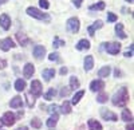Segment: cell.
<instances>
[{
    "label": "cell",
    "instance_id": "cell-1",
    "mask_svg": "<svg viewBox=\"0 0 134 130\" xmlns=\"http://www.w3.org/2000/svg\"><path fill=\"white\" fill-rule=\"evenodd\" d=\"M127 102H129V91L126 87H121L118 90V93H115V95H114L113 103L119 107H125Z\"/></svg>",
    "mask_w": 134,
    "mask_h": 130
},
{
    "label": "cell",
    "instance_id": "cell-2",
    "mask_svg": "<svg viewBox=\"0 0 134 130\" xmlns=\"http://www.w3.org/2000/svg\"><path fill=\"white\" fill-rule=\"evenodd\" d=\"M27 14H28L30 16H32V18H35V19H39V20H46V21L50 20V16H48V15L43 14L42 11H39V9L35 8V7H28V8H27Z\"/></svg>",
    "mask_w": 134,
    "mask_h": 130
},
{
    "label": "cell",
    "instance_id": "cell-3",
    "mask_svg": "<svg viewBox=\"0 0 134 130\" xmlns=\"http://www.w3.org/2000/svg\"><path fill=\"white\" fill-rule=\"evenodd\" d=\"M67 30H69L71 34H76L79 31V19L78 18H70L67 20Z\"/></svg>",
    "mask_w": 134,
    "mask_h": 130
},
{
    "label": "cell",
    "instance_id": "cell-4",
    "mask_svg": "<svg viewBox=\"0 0 134 130\" xmlns=\"http://www.w3.org/2000/svg\"><path fill=\"white\" fill-rule=\"evenodd\" d=\"M2 123H4V125H7V126H12L14 123H15V121H16V118H15V115L11 113V111H7V113H4V115H3V118H2Z\"/></svg>",
    "mask_w": 134,
    "mask_h": 130
},
{
    "label": "cell",
    "instance_id": "cell-5",
    "mask_svg": "<svg viewBox=\"0 0 134 130\" xmlns=\"http://www.w3.org/2000/svg\"><path fill=\"white\" fill-rule=\"evenodd\" d=\"M121 50V44L119 43H106V51L110 55H117Z\"/></svg>",
    "mask_w": 134,
    "mask_h": 130
},
{
    "label": "cell",
    "instance_id": "cell-6",
    "mask_svg": "<svg viewBox=\"0 0 134 130\" xmlns=\"http://www.w3.org/2000/svg\"><path fill=\"white\" fill-rule=\"evenodd\" d=\"M16 44L12 42L11 38H5V39H3L2 42H0V50H3V51H8L11 48H14Z\"/></svg>",
    "mask_w": 134,
    "mask_h": 130
},
{
    "label": "cell",
    "instance_id": "cell-7",
    "mask_svg": "<svg viewBox=\"0 0 134 130\" xmlns=\"http://www.w3.org/2000/svg\"><path fill=\"white\" fill-rule=\"evenodd\" d=\"M100 115L103 117V120H106V121H118V117L113 113V111H110V110H107V109H100Z\"/></svg>",
    "mask_w": 134,
    "mask_h": 130
},
{
    "label": "cell",
    "instance_id": "cell-8",
    "mask_svg": "<svg viewBox=\"0 0 134 130\" xmlns=\"http://www.w3.org/2000/svg\"><path fill=\"white\" fill-rule=\"evenodd\" d=\"M31 93L35 97H40L42 95V83L39 81H32V83H31Z\"/></svg>",
    "mask_w": 134,
    "mask_h": 130
},
{
    "label": "cell",
    "instance_id": "cell-9",
    "mask_svg": "<svg viewBox=\"0 0 134 130\" xmlns=\"http://www.w3.org/2000/svg\"><path fill=\"white\" fill-rule=\"evenodd\" d=\"M44 55H46V48H44L43 46L36 44L35 47H34V56H35L38 60L43 59V58H44Z\"/></svg>",
    "mask_w": 134,
    "mask_h": 130
},
{
    "label": "cell",
    "instance_id": "cell-10",
    "mask_svg": "<svg viewBox=\"0 0 134 130\" xmlns=\"http://www.w3.org/2000/svg\"><path fill=\"white\" fill-rule=\"evenodd\" d=\"M0 26H2L4 30H9L11 27V19L7 14H3L2 16H0Z\"/></svg>",
    "mask_w": 134,
    "mask_h": 130
},
{
    "label": "cell",
    "instance_id": "cell-11",
    "mask_svg": "<svg viewBox=\"0 0 134 130\" xmlns=\"http://www.w3.org/2000/svg\"><path fill=\"white\" fill-rule=\"evenodd\" d=\"M34 72H35V67H34V64L27 63L26 66H24V69H23V75H24L26 78H31Z\"/></svg>",
    "mask_w": 134,
    "mask_h": 130
},
{
    "label": "cell",
    "instance_id": "cell-12",
    "mask_svg": "<svg viewBox=\"0 0 134 130\" xmlns=\"http://www.w3.org/2000/svg\"><path fill=\"white\" fill-rule=\"evenodd\" d=\"M105 87V82L103 81H93L90 84V89L91 91H99Z\"/></svg>",
    "mask_w": 134,
    "mask_h": 130
},
{
    "label": "cell",
    "instance_id": "cell-13",
    "mask_svg": "<svg viewBox=\"0 0 134 130\" xmlns=\"http://www.w3.org/2000/svg\"><path fill=\"white\" fill-rule=\"evenodd\" d=\"M16 39H18V42L20 43L21 46H27L30 43V39L27 38L26 34H23V32H18V34H16Z\"/></svg>",
    "mask_w": 134,
    "mask_h": 130
},
{
    "label": "cell",
    "instance_id": "cell-14",
    "mask_svg": "<svg viewBox=\"0 0 134 130\" xmlns=\"http://www.w3.org/2000/svg\"><path fill=\"white\" fill-rule=\"evenodd\" d=\"M93 67H94V58L91 55H88L85 58V70L90 71V70H93Z\"/></svg>",
    "mask_w": 134,
    "mask_h": 130
},
{
    "label": "cell",
    "instance_id": "cell-15",
    "mask_svg": "<svg viewBox=\"0 0 134 130\" xmlns=\"http://www.w3.org/2000/svg\"><path fill=\"white\" fill-rule=\"evenodd\" d=\"M102 26H103V23H102V21H100V20H97V21H95V23H94L93 26H90V27H88V28H87V31H88V34H90V36H94V35H95V34H94V32H95V30L100 28Z\"/></svg>",
    "mask_w": 134,
    "mask_h": 130
},
{
    "label": "cell",
    "instance_id": "cell-16",
    "mask_svg": "<svg viewBox=\"0 0 134 130\" xmlns=\"http://www.w3.org/2000/svg\"><path fill=\"white\" fill-rule=\"evenodd\" d=\"M9 105H11V107H12V109H18V107H21V105H23V101H21L20 97H14V98L11 99Z\"/></svg>",
    "mask_w": 134,
    "mask_h": 130
},
{
    "label": "cell",
    "instance_id": "cell-17",
    "mask_svg": "<svg viewBox=\"0 0 134 130\" xmlns=\"http://www.w3.org/2000/svg\"><path fill=\"white\" fill-rule=\"evenodd\" d=\"M115 32H117V36H119L121 39H126L127 35L125 34V31H124V26H122V23H118L115 26Z\"/></svg>",
    "mask_w": 134,
    "mask_h": 130
},
{
    "label": "cell",
    "instance_id": "cell-18",
    "mask_svg": "<svg viewBox=\"0 0 134 130\" xmlns=\"http://www.w3.org/2000/svg\"><path fill=\"white\" fill-rule=\"evenodd\" d=\"M90 48V42L86 39H81L76 44V50H88Z\"/></svg>",
    "mask_w": 134,
    "mask_h": 130
},
{
    "label": "cell",
    "instance_id": "cell-19",
    "mask_svg": "<svg viewBox=\"0 0 134 130\" xmlns=\"http://www.w3.org/2000/svg\"><path fill=\"white\" fill-rule=\"evenodd\" d=\"M42 75H43V78L46 79V81H50L54 75H55V70H54V69H46V70H43Z\"/></svg>",
    "mask_w": 134,
    "mask_h": 130
},
{
    "label": "cell",
    "instance_id": "cell-20",
    "mask_svg": "<svg viewBox=\"0 0 134 130\" xmlns=\"http://www.w3.org/2000/svg\"><path fill=\"white\" fill-rule=\"evenodd\" d=\"M88 129L90 130H102V125L95 120H90L88 121Z\"/></svg>",
    "mask_w": 134,
    "mask_h": 130
},
{
    "label": "cell",
    "instance_id": "cell-21",
    "mask_svg": "<svg viewBox=\"0 0 134 130\" xmlns=\"http://www.w3.org/2000/svg\"><path fill=\"white\" fill-rule=\"evenodd\" d=\"M131 120H133V115H131V113L129 111V109H124V111H122V121L131 122Z\"/></svg>",
    "mask_w": 134,
    "mask_h": 130
},
{
    "label": "cell",
    "instance_id": "cell-22",
    "mask_svg": "<svg viewBox=\"0 0 134 130\" xmlns=\"http://www.w3.org/2000/svg\"><path fill=\"white\" fill-rule=\"evenodd\" d=\"M110 71H111L110 66H105V67H102L98 71V75H99V77H102V78H106V77L110 75Z\"/></svg>",
    "mask_w": 134,
    "mask_h": 130
},
{
    "label": "cell",
    "instance_id": "cell-23",
    "mask_svg": "<svg viewBox=\"0 0 134 130\" xmlns=\"http://www.w3.org/2000/svg\"><path fill=\"white\" fill-rule=\"evenodd\" d=\"M60 111H62L63 114H69V113H71V105H70V102L64 101V102L62 103V106H60Z\"/></svg>",
    "mask_w": 134,
    "mask_h": 130
},
{
    "label": "cell",
    "instance_id": "cell-24",
    "mask_svg": "<svg viewBox=\"0 0 134 130\" xmlns=\"http://www.w3.org/2000/svg\"><path fill=\"white\" fill-rule=\"evenodd\" d=\"M57 122H58V114H52L48 118V121H47V126L48 127H54L55 125H57Z\"/></svg>",
    "mask_w": 134,
    "mask_h": 130
},
{
    "label": "cell",
    "instance_id": "cell-25",
    "mask_svg": "<svg viewBox=\"0 0 134 130\" xmlns=\"http://www.w3.org/2000/svg\"><path fill=\"white\" fill-rule=\"evenodd\" d=\"M15 89H16L18 91H23V90L26 89V82H24L23 79H18V81L15 82Z\"/></svg>",
    "mask_w": 134,
    "mask_h": 130
},
{
    "label": "cell",
    "instance_id": "cell-26",
    "mask_svg": "<svg viewBox=\"0 0 134 130\" xmlns=\"http://www.w3.org/2000/svg\"><path fill=\"white\" fill-rule=\"evenodd\" d=\"M105 7H106L105 2H99V3H97L94 5H90V9L91 11H102V9H105Z\"/></svg>",
    "mask_w": 134,
    "mask_h": 130
},
{
    "label": "cell",
    "instance_id": "cell-27",
    "mask_svg": "<svg viewBox=\"0 0 134 130\" xmlns=\"http://www.w3.org/2000/svg\"><path fill=\"white\" fill-rule=\"evenodd\" d=\"M55 94H57V90H55V89H50L46 94H44V99H46V101H51L55 97Z\"/></svg>",
    "mask_w": 134,
    "mask_h": 130
},
{
    "label": "cell",
    "instance_id": "cell-28",
    "mask_svg": "<svg viewBox=\"0 0 134 130\" xmlns=\"http://www.w3.org/2000/svg\"><path fill=\"white\" fill-rule=\"evenodd\" d=\"M83 94H85V91H83V90H81V91H78V93H76V94L74 95V98H72V101H71V102H72L74 105H76L78 102L81 101V98H82V97H83Z\"/></svg>",
    "mask_w": 134,
    "mask_h": 130
},
{
    "label": "cell",
    "instance_id": "cell-29",
    "mask_svg": "<svg viewBox=\"0 0 134 130\" xmlns=\"http://www.w3.org/2000/svg\"><path fill=\"white\" fill-rule=\"evenodd\" d=\"M76 87H79V81H78L75 77H71L70 78V89H76Z\"/></svg>",
    "mask_w": 134,
    "mask_h": 130
},
{
    "label": "cell",
    "instance_id": "cell-30",
    "mask_svg": "<svg viewBox=\"0 0 134 130\" xmlns=\"http://www.w3.org/2000/svg\"><path fill=\"white\" fill-rule=\"evenodd\" d=\"M97 101H98L99 103H105V102H107V94L100 93V94L97 97Z\"/></svg>",
    "mask_w": 134,
    "mask_h": 130
},
{
    "label": "cell",
    "instance_id": "cell-31",
    "mask_svg": "<svg viewBox=\"0 0 134 130\" xmlns=\"http://www.w3.org/2000/svg\"><path fill=\"white\" fill-rule=\"evenodd\" d=\"M31 125L32 127H35V129H40L42 127V122L39 118H34V120H31Z\"/></svg>",
    "mask_w": 134,
    "mask_h": 130
},
{
    "label": "cell",
    "instance_id": "cell-32",
    "mask_svg": "<svg viewBox=\"0 0 134 130\" xmlns=\"http://www.w3.org/2000/svg\"><path fill=\"white\" fill-rule=\"evenodd\" d=\"M63 44H64V42L60 40L58 36H55V38H54V44H52V46H54L55 48H58V47H60V46H63Z\"/></svg>",
    "mask_w": 134,
    "mask_h": 130
},
{
    "label": "cell",
    "instance_id": "cell-33",
    "mask_svg": "<svg viewBox=\"0 0 134 130\" xmlns=\"http://www.w3.org/2000/svg\"><path fill=\"white\" fill-rule=\"evenodd\" d=\"M70 93H71V89H70V87H63V89L60 90V93H59V94H60L62 98H64V97H67Z\"/></svg>",
    "mask_w": 134,
    "mask_h": 130
},
{
    "label": "cell",
    "instance_id": "cell-34",
    "mask_svg": "<svg viewBox=\"0 0 134 130\" xmlns=\"http://www.w3.org/2000/svg\"><path fill=\"white\" fill-rule=\"evenodd\" d=\"M117 20V16L113 14V12H107V21H110V23H113V21Z\"/></svg>",
    "mask_w": 134,
    "mask_h": 130
},
{
    "label": "cell",
    "instance_id": "cell-35",
    "mask_svg": "<svg viewBox=\"0 0 134 130\" xmlns=\"http://www.w3.org/2000/svg\"><path fill=\"white\" fill-rule=\"evenodd\" d=\"M39 4H40V7L44 8V9H47V8L50 7V4H48L47 0H39Z\"/></svg>",
    "mask_w": 134,
    "mask_h": 130
},
{
    "label": "cell",
    "instance_id": "cell-36",
    "mask_svg": "<svg viewBox=\"0 0 134 130\" xmlns=\"http://www.w3.org/2000/svg\"><path fill=\"white\" fill-rule=\"evenodd\" d=\"M48 59H50V60H58L59 56H58V54H57V52H51L50 55H48Z\"/></svg>",
    "mask_w": 134,
    "mask_h": 130
},
{
    "label": "cell",
    "instance_id": "cell-37",
    "mask_svg": "<svg viewBox=\"0 0 134 130\" xmlns=\"http://www.w3.org/2000/svg\"><path fill=\"white\" fill-rule=\"evenodd\" d=\"M26 98H27V105H28L30 107H32L34 103H35V99H34V98H30V95H26Z\"/></svg>",
    "mask_w": 134,
    "mask_h": 130
},
{
    "label": "cell",
    "instance_id": "cell-38",
    "mask_svg": "<svg viewBox=\"0 0 134 130\" xmlns=\"http://www.w3.org/2000/svg\"><path fill=\"white\" fill-rule=\"evenodd\" d=\"M57 109H58V106H57V105H51V106L48 107V111L52 113V114H57Z\"/></svg>",
    "mask_w": 134,
    "mask_h": 130
},
{
    "label": "cell",
    "instance_id": "cell-39",
    "mask_svg": "<svg viewBox=\"0 0 134 130\" xmlns=\"http://www.w3.org/2000/svg\"><path fill=\"white\" fill-rule=\"evenodd\" d=\"M5 66H7V62H5L4 59H0V70L5 69Z\"/></svg>",
    "mask_w": 134,
    "mask_h": 130
},
{
    "label": "cell",
    "instance_id": "cell-40",
    "mask_svg": "<svg viewBox=\"0 0 134 130\" xmlns=\"http://www.w3.org/2000/svg\"><path fill=\"white\" fill-rule=\"evenodd\" d=\"M72 2H74V4H75L76 8H79V7L82 5V2H83V0H72Z\"/></svg>",
    "mask_w": 134,
    "mask_h": 130
},
{
    "label": "cell",
    "instance_id": "cell-41",
    "mask_svg": "<svg viewBox=\"0 0 134 130\" xmlns=\"http://www.w3.org/2000/svg\"><path fill=\"white\" fill-rule=\"evenodd\" d=\"M114 74H115V77H117V78H121V75H122L121 70H118V69H115V70H114Z\"/></svg>",
    "mask_w": 134,
    "mask_h": 130
},
{
    "label": "cell",
    "instance_id": "cell-42",
    "mask_svg": "<svg viewBox=\"0 0 134 130\" xmlns=\"http://www.w3.org/2000/svg\"><path fill=\"white\" fill-rule=\"evenodd\" d=\"M125 56H127V58L133 56V51H131V50H130V51H126V52H125Z\"/></svg>",
    "mask_w": 134,
    "mask_h": 130
},
{
    "label": "cell",
    "instance_id": "cell-43",
    "mask_svg": "<svg viewBox=\"0 0 134 130\" xmlns=\"http://www.w3.org/2000/svg\"><path fill=\"white\" fill-rule=\"evenodd\" d=\"M64 74H67V67H62L60 69V75H64Z\"/></svg>",
    "mask_w": 134,
    "mask_h": 130
},
{
    "label": "cell",
    "instance_id": "cell-44",
    "mask_svg": "<svg viewBox=\"0 0 134 130\" xmlns=\"http://www.w3.org/2000/svg\"><path fill=\"white\" fill-rule=\"evenodd\" d=\"M126 130H133V123L131 122H129V125L126 126Z\"/></svg>",
    "mask_w": 134,
    "mask_h": 130
},
{
    "label": "cell",
    "instance_id": "cell-45",
    "mask_svg": "<svg viewBox=\"0 0 134 130\" xmlns=\"http://www.w3.org/2000/svg\"><path fill=\"white\" fill-rule=\"evenodd\" d=\"M16 130H27V127L26 126H21V127H18Z\"/></svg>",
    "mask_w": 134,
    "mask_h": 130
},
{
    "label": "cell",
    "instance_id": "cell-46",
    "mask_svg": "<svg viewBox=\"0 0 134 130\" xmlns=\"http://www.w3.org/2000/svg\"><path fill=\"white\" fill-rule=\"evenodd\" d=\"M7 2V0H0V4H2V3H5Z\"/></svg>",
    "mask_w": 134,
    "mask_h": 130
},
{
    "label": "cell",
    "instance_id": "cell-47",
    "mask_svg": "<svg viewBox=\"0 0 134 130\" xmlns=\"http://www.w3.org/2000/svg\"><path fill=\"white\" fill-rule=\"evenodd\" d=\"M126 2H129V3H133V2H134V0H126Z\"/></svg>",
    "mask_w": 134,
    "mask_h": 130
},
{
    "label": "cell",
    "instance_id": "cell-48",
    "mask_svg": "<svg viewBox=\"0 0 134 130\" xmlns=\"http://www.w3.org/2000/svg\"><path fill=\"white\" fill-rule=\"evenodd\" d=\"M2 125H3V123H2V121H0V126H2Z\"/></svg>",
    "mask_w": 134,
    "mask_h": 130
}]
</instances>
